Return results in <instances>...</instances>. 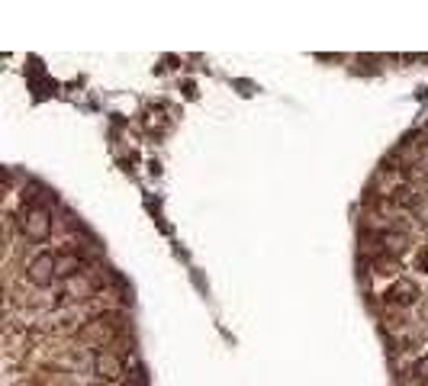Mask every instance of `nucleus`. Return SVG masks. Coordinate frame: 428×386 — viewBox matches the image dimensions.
<instances>
[{
  "instance_id": "f257e3e1",
  "label": "nucleus",
  "mask_w": 428,
  "mask_h": 386,
  "mask_svg": "<svg viewBox=\"0 0 428 386\" xmlns=\"http://www.w3.org/2000/svg\"><path fill=\"white\" fill-rule=\"evenodd\" d=\"M26 277H30V283H36V287H48L52 277H58V274H55V255L52 251H39V255L30 261V267H26Z\"/></svg>"
},
{
  "instance_id": "f03ea898",
  "label": "nucleus",
  "mask_w": 428,
  "mask_h": 386,
  "mask_svg": "<svg viewBox=\"0 0 428 386\" xmlns=\"http://www.w3.org/2000/svg\"><path fill=\"white\" fill-rule=\"evenodd\" d=\"M93 373H97L100 380H107V383H119L122 373H126V364H122V357L110 354V351H100V354L93 357Z\"/></svg>"
},
{
  "instance_id": "7ed1b4c3",
  "label": "nucleus",
  "mask_w": 428,
  "mask_h": 386,
  "mask_svg": "<svg viewBox=\"0 0 428 386\" xmlns=\"http://www.w3.org/2000/svg\"><path fill=\"white\" fill-rule=\"evenodd\" d=\"M23 232L32 242H46L48 235H52V216L46 210H30L23 219Z\"/></svg>"
},
{
  "instance_id": "20e7f679",
  "label": "nucleus",
  "mask_w": 428,
  "mask_h": 386,
  "mask_svg": "<svg viewBox=\"0 0 428 386\" xmlns=\"http://www.w3.org/2000/svg\"><path fill=\"white\" fill-rule=\"evenodd\" d=\"M116 328H119V322H107V319H93V322H87V326L81 328V338L103 345V341H110V338L116 335Z\"/></svg>"
},
{
  "instance_id": "39448f33",
  "label": "nucleus",
  "mask_w": 428,
  "mask_h": 386,
  "mask_svg": "<svg viewBox=\"0 0 428 386\" xmlns=\"http://www.w3.org/2000/svg\"><path fill=\"white\" fill-rule=\"evenodd\" d=\"M415 300H419V287L413 281H396L387 290V303H393V306H413Z\"/></svg>"
},
{
  "instance_id": "423d86ee",
  "label": "nucleus",
  "mask_w": 428,
  "mask_h": 386,
  "mask_svg": "<svg viewBox=\"0 0 428 386\" xmlns=\"http://www.w3.org/2000/svg\"><path fill=\"white\" fill-rule=\"evenodd\" d=\"M81 267H84V261L77 251H58L55 255V274L58 277H74V274H81Z\"/></svg>"
},
{
  "instance_id": "0eeeda50",
  "label": "nucleus",
  "mask_w": 428,
  "mask_h": 386,
  "mask_svg": "<svg viewBox=\"0 0 428 386\" xmlns=\"http://www.w3.org/2000/svg\"><path fill=\"white\" fill-rule=\"evenodd\" d=\"M393 203L413 210V206H419V193H415L413 187H399V190H393Z\"/></svg>"
},
{
  "instance_id": "6e6552de",
  "label": "nucleus",
  "mask_w": 428,
  "mask_h": 386,
  "mask_svg": "<svg viewBox=\"0 0 428 386\" xmlns=\"http://www.w3.org/2000/svg\"><path fill=\"white\" fill-rule=\"evenodd\" d=\"M383 245H390V251H403V248H406V235L387 232V235H383Z\"/></svg>"
},
{
  "instance_id": "1a4fd4ad",
  "label": "nucleus",
  "mask_w": 428,
  "mask_h": 386,
  "mask_svg": "<svg viewBox=\"0 0 428 386\" xmlns=\"http://www.w3.org/2000/svg\"><path fill=\"white\" fill-rule=\"evenodd\" d=\"M374 267H377V274H396V261L393 257H377Z\"/></svg>"
},
{
  "instance_id": "9d476101",
  "label": "nucleus",
  "mask_w": 428,
  "mask_h": 386,
  "mask_svg": "<svg viewBox=\"0 0 428 386\" xmlns=\"http://www.w3.org/2000/svg\"><path fill=\"white\" fill-rule=\"evenodd\" d=\"M419 267H422V271H428V248L419 251Z\"/></svg>"
},
{
  "instance_id": "9b49d317",
  "label": "nucleus",
  "mask_w": 428,
  "mask_h": 386,
  "mask_svg": "<svg viewBox=\"0 0 428 386\" xmlns=\"http://www.w3.org/2000/svg\"><path fill=\"white\" fill-rule=\"evenodd\" d=\"M415 371H419V373H422V377H425V380H428V361H419V364H415Z\"/></svg>"
}]
</instances>
